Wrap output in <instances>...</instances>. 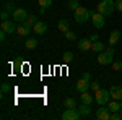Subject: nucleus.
<instances>
[{"instance_id": "c756f323", "label": "nucleus", "mask_w": 122, "mask_h": 120, "mask_svg": "<svg viewBox=\"0 0 122 120\" xmlns=\"http://www.w3.org/2000/svg\"><path fill=\"white\" fill-rule=\"evenodd\" d=\"M51 3H52V0H39L41 8H47V7H51Z\"/></svg>"}, {"instance_id": "f257e3e1", "label": "nucleus", "mask_w": 122, "mask_h": 120, "mask_svg": "<svg viewBox=\"0 0 122 120\" xmlns=\"http://www.w3.org/2000/svg\"><path fill=\"white\" fill-rule=\"evenodd\" d=\"M93 15H94L93 10L85 8V7L80 5V7L75 10V21H76V23H86L88 19L93 18Z\"/></svg>"}, {"instance_id": "393cba45", "label": "nucleus", "mask_w": 122, "mask_h": 120, "mask_svg": "<svg viewBox=\"0 0 122 120\" xmlns=\"http://www.w3.org/2000/svg\"><path fill=\"white\" fill-rule=\"evenodd\" d=\"M36 21H38V19H36V15H29V16H28V19H26L25 23H26L28 26H31V28H33V26L36 24Z\"/></svg>"}, {"instance_id": "a878e982", "label": "nucleus", "mask_w": 122, "mask_h": 120, "mask_svg": "<svg viewBox=\"0 0 122 120\" xmlns=\"http://www.w3.org/2000/svg\"><path fill=\"white\" fill-rule=\"evenodd\" d=\"M111 65H112V70H116V72H122V60H114Z\"/></svg>"}, {"instance_id": "412c9836", "label": "nucleus", "mask_w": 122, "mask_h": 120, "mask_svg": "<svg viewBox=\"0 0 122 120\" xmlns=\"http://www.w3.org/2000/svg\"><path fill=\"white\" fill-rule=\"evenodd\" d=\"M64 106H65V109H76V102L73 97H67L64 101Z\"/></svg>"}, {"instance_id": "1a4fd4ad", "label": "nucleus", "mask_w": 122, "mask_h": 120, "mask_svg": "<svg viewBox=\"0 0 122 120\" xmlns=\"http://www.w3.org/2000/svg\"><path fill=\"white\" fill-rule=\"evenodd\" d=\"M2 29L5 31V33H8V34H13V33H16V24H15V21H10V19H5V21H2Z\"/></svg>"}, {"instance_id": "f03ea898", "label": "nucleus", "mask_w": 122, "mask_h": 120, "mask_svg": "<svg viewBox=\"0 0 122 120\" xmlns=\"http://www.w3.org/2000/svg\"><path fill=\"white\" fill-rule=\"evenodd\" d=\"M114 8H116V2L112 0H99V3H98V13H101L104 16H109V15H112Z\"/></svg>"}, {"instance_id": "4be33fe9", "label": "nucleus", "mask_w": 122, "mask_h": 120, "mask_svg": "<svg viewBox=\"0 0 122 120\" xmlns=\"http://www.w3.org/2000/svg\"><path fill=\"white\" fill-rule=\"evenodd\" d=\"M73 57H75V55H73L70 50H67L65 54L62 55V58H64V62H65V63H72V62H73Z\"/></svg>"}, {"instance_id": "f3484780", "label": "nucleus", "mask_w": 122, "mask_h": 120, "mask_svg": "<svg viewBox=\"0 0 122 120\" xmlns=\"http://www.w3.org/2000/svg\"><path fill=\"white\" fill-rule=\"evenodd\" d=\"M91 50H93V52H98V54H99V52L106 50V44H104V42H101V41L98 39V41H94L93 44H91Z\"/></svg>"}, {"instance_id": "ddd939ff", "label": "nucleus", "mask_w": 122, "mask_h": 120, "mask_svg": "<svg viewBox=\"0 0 122 120\" xmlns=\"http://www.w3.org/2000/svg\"><path fill=\"white\" fill-rule=\"evenodd\" d=\"M91 44H93V42H91L90 39H80L76 46H78V49H80L81 52H86V50H91Z\"/></svg>"}, {"instance_id": "e433bc0d", "label": "nucleus", "mask_w": 122, "mask_h": 120, "mask_svg": "<svg viewBox=\"0 0 122 120\" xmlns=\"http://www.w3.org/2000/svg\"><path fill=\"white\" fill-rule=\"evenodd\" d=\"M81 78H85V80H88V81H90V80H91V75L86 72V73H83V76H81Z\"/></svg>"}, {"instance_id": "f8f14e48", "label": "nucleus", "mask_w": 122, "mask_h": 120, "mask_svg": "<svg viewBox=\"0 0 122 120\" xmlns=\"http://www.w3.org/2000/svg\"><path fill=\"white\" fill-rule=\"evenodd\" d=\"M31 31H33V28H31V26H28V24H26V23H25V21H23V23H21V24H20L18 26V29H16V33H18V36H28L29 33H31Z\"/></svg>"}, {"instance_id": "72a5a7b5", "label": "nucleus", "mask_w": 122, "mask_h": 120, "mask_svg": "<svg viewBox=\"0 0 122 120\" xmlns=\"http://www.w3.org/2000/svg\"><path fill=\"white\" fill-rule=\"evenodd\" d=\"M8 91H10V86L7 83H3L2 84V92H8Z\"/></svg>"}, {"instance_id": "6e6552de", "label": "nucleus", "mask_w": 122, "mask_h": 120, "mask_svg": "<svg viewBox=\"0 0 122 120\" xmlns=\"http://www.w3.org/2000/svg\"><path fill=\"white\" fill-rule=\"evenodd\" d=\"M91 21H93V26L96 29H103L104 24H106V21H104V15H101V13H94L93 18H91Z\"/></svg>"}, {"instance_id": "0eeeda50", "label": "nucleus", "mask_w": 122, "mask_h": 120, "mask_svg": "<svg viewBox=\"0 0 122 120\" xmlns=\"http://www.w3.org/2000/svg\"><path fill=\"white\" fill-rule=\"evenodd\" d=\"M96 119L98 120H109L111 119V110L104 106H99V109L96 110Z\"/></svg>"}, {"instance_id": "423d86ee", "label": "nucleus", "mask_w": 122, "mask_h": 120, "mask_svg": "<svg viewBox=\"0 0 122 120\" xmlns=\"http://www.w3.org/2000/svg\"><path fill=\"white\" fill-rule=\"evenodd\" d=\"M114 62V55H111L107 50H103L98 54V63L99 65H111Z\"/></svg>"}, {"instance_id": "cd10ccee", "label": "nucleus", "mask_w": 122, "mask_h": 120, "mask_svg": "<svg viewBox=\"0 0 122 120\" xmlns=\"http://www.w3.org/2000/svg\"><path fill=\"white\" fill-rule=\"evenodd\" d=\"M65 37L68 39V41H76V34L73 33V31H67V33H65Z\"/></svg>"}, {"instance_id": "a211bd4d", "label": "nucleus", "mask_w": 122, "mask_h": 120, "mask_svg": "<svg viewBox=\"0 0 122 120\" xmlns=\"http://www.w3.org/2000/svg\"><path fill=\"white\" fill-rule=\"evenodd\" d=\"M119 39H121V31H116V29H114L112 33L109 34V42H107V44H109V46H114Z\"/></svg>"}, {"instance_id": "c85d7f7f", "label": "nucleus", "mask_w": 122, "mask_h": 120, "mask_svg": "<svg viewBox=\"0 0 122 120\" xmlns=\"http://www.w3.org/2000/svg\"><path fill=\"white\" fill-rule=\"evenodd\" d=\"M109 120H122V114L121 112H111V119Z\"/></svg>"}, {"instance_id": "bb28decb", "label": "nucleus", "mask_w": 122, "mask_h": 120, "mask_svg": "<svg viewBox=\"0 0 122 120\" xmlns=\"http://www.w3.org/2000/svg\"><path fill=\"white\" fill-rule=\"evenodd\" d=\"M67 7H68L70 10H73V11H75V10L78 8V7H80V3H78L76 0H68V3H67Z\"/></svg>"}, {"instance_id": "9b49d317", "label": "nucleus", "mask_w": 122, "mask_h": 120, "mask_svg": "<svg viewBox=\"0 0 122 120\" xmlns=\"http://www.w3.org/2000/svg\"><path fill=\"white\" fill-rule=\"evenodd\" d=\"M33 31L36 34H39V36H42L47 31V23H44V21H36V24L33 26Z\"/></svg>"}, {"instance_id": "7ed1b4c3", "label": "nucleus", "mask_w": 122, "mask_h": 120, "mask_svg": "<svg viewBox=\"0 0 122 120\" xmlns=\"http://www.w3.org/2000/svg\"><path fill=\"white\" fill-rule=\"evenodd\" d=\"M111 101V91L109 89H98L94 92V102L98 106H107V102Z\"/></svg>"}, {"instance_id": "b1692460", "label": "nucleus", "mask_w": 122, "mask_h": 120, "mask_svg": "<svg viewBox=\"0 0 122 120\" xmlns=\"http://www.w3.org/2000/svg\"><path fill=\"white\" fill-rule=\"evenodd\" d=\"M3 10H5V11H8V13H13L16 8H15V5H13V2H7V3L3 5Z\"/></svg>"}, {"instance_id": "2f4dec72", "label": "nucleus", "mask_w": 122, "mask_h": 120, "mask_svg": "<svg viewBox=\"0 0 122 120\" xmlns=\"http://www.w3.org/2000/svg\"><path fill=\"white\" fill-rule=\"evenodd\" d=\"M0 16H2V21H5V19H8L10 13H8V11H5V10H2V15H0Z\"/></svg>"}, {"instance_id": "5701e85b", "label": "nucleus", "mask_w": 122, "mask_h": 120, "mask_svg": "<svg viewBox=\"0 0 122 120\" xmlns=\"http://www.w3.org/2000/svg\"><path fill=\"white\" fill-rule=\"evenodd\" d=\"M38 44H39V42L36 41V39H28L25 46H26V49H36V47H38Z\"/></svg>"}, {"instance_id": "c9c22d12", "label": "nucleus", "mask_w": 122, "mask_h": 120, "mask_svg": "<svg viewBox=\"0 0 122 120\" xmlns=\"http://www.w3.org/2000/svg\"><path fill=\"white\" fill-rule=\"evenodd\" d=\"M88 39H90L91 42H94V41H98V34H91V36L88 37Z\"/></svg>"}, {"instance_id": "9d476101", "label": "nucleus", "mask_w": 122, "mask_h": 120, "mask_svg": "<svg viewBox=\"0 0 122 120\" xmlns=\"http://www.w3.org/2000/svg\"><path fill=\"white\" fill-rule=\"evenodd\" d=\"M76 91L80 92V94H81V92H85V91H88V89H90V88H91V83H90V81H88V80H85V78H81V80H78V81H76Z\"/></svg>"}, {"instance_id": "4c0bfd02", "label": "nucleus", "mask_w": 122, "mask_h": 120, "mask_svg": "<svg viewBox=\"0 0 122 120\" xmlns=\"http://www.w3.org/2000/svg\"><path fill=\"white\" fill-rule=\"evenodd\" d=\"M119 112H121V114H122V109H121V110H119Z\"/></svg>"}, {"instance_id": "2eb2a0df", "label": "nucleus", "mask_w": 122, "mask_h": 120, "mask_svg": "<svg viewBox=\"0 0 122 120\" xmlns=\"http://www.w3.org/2000/svg\"><path fill=\"white\" fill-rule=\"evenodd\" d=\"M107 109L111 112H119L122 109V102L117 101V99H114V101H109L107 102Z\"/></svg>"}, {"instance_id": "20e7f679", "label": "nucleus", "mask_w": 122, "mask_h": 120, "mask_svg": "<svg viewBox=\"0 0 122 120\" xmlns=\"http://www.w3.org/2000/svg\"><path fill=\"white\" fill-rule=\"evenodd\" d=\"M28 11L25 8H16L13 13H11V18H13V21L15 23H23V21H26L28 19Z\"/></svg>"}, {"instance_id": "473e14b6", "label": "nucleus", "mask_w": 122, "mask_h": 120, "mask_svg": "<svg viewBox=\"0 0 122 120\" xmlns=\"http://www.w3.org/2000/svg\"><path fill=\"white\" fill-rule=\"evenodd\" d=\"M116 10L122 11V0H116Z\"/></svg>"}, {"instance_id": "58836bf2", "label": "nucleus", "mask_w": 122, "mask_h": 120, "mask_svg": "<svg viewBox=\"0 0 122 120\" xmlns=\"http://www.w3.org/2000/svg\"><path fill=\"white\" fill-rule=\"evenodd\" d=\"M121 31H122V29H121Z\"/></svg>"}, {"instance_id": "f704fd0d", "label": "nucleus", "mask_w": 122, "mask_h": 120, "mask_svg": "<svg viewBox=\"0 0 122 120\" xmlns=\"http://www.w3.org/2000/svg\"><path fill=\"white\" fill-rule=\"evenodd\" d=\"M7 34H8V33H5V31H3V29H2V31H0V41H2V42H3V41H5V37H7Z\"/></svg>"}, {"instance_id": "4468645a", "label": "nucleus", "mask_w": 122, "mask_h": 120, "mask_svg": "<svg viewBox=\"0 0 122 120\" xmlns=\"http://www.w3.org/2000/svg\"><path fill=\"white\" fill-rule=\"evenodd\" d=\"M109 91H111V97L112 99L122 101V86H112Z\"/></svg>"}, {"instance_id": "39448f33", "label": "nucleus", "mask_w": 122, "mask_h": 120, "mask_svg": "<svg viewBox=\"0 0 122 120\" xmlns=\"http://www.w3.org/2000/svg\"><path fill=\"white\" fill-rule=\"evenodd\" d=\"M78 119H81L78 107L76 109H65L62 112V120H78Z\"/></svg>"}, {"instance_id": "aec40b11", "label": "nucleus", "mask_w": 122, "mask_h": 120, "mask_svg": "<svg viewBox=\"0 0 122 120\" xmlns=\"http://www.w3.org/2000/svg\"><path fill=\"white\" fill-rule=\"evenodd\" d=\"M57 26H59V29H60L64 34H65L67 31H70V24H68V21H67V19H60Z\"/></svg>"}, {"instance_id": "7c9ffc66", "label": "nucleus", "mask_w": 122, "mask_h": 120, "mask_svg": "<svg viewBox=\"0 0 122 120\" xmlns=\"http://www.w3.org/2000/svg\"><path fill=\"white\" fill-rule=\"evenodd\" d=\"M91 89H93L94 92L98 91V89H101V88H99V83H98V81H93V83H91Z\"/></svg>"}, {"instance_id": "6ab92c4d", "label": "nucleus", "mask_w": 122, "mask_h": 120, "mask_svg": "<svg viewBox=\"0 0 122 120\" xmlns=\"http://www.w3.org/2000/svg\"><path fill=\"white\" fill-rule=\"evenodd\" d=\"M81 102L83 104H91V102L94 101V96H91V94H88V91H85V92H81Z\"/></svg>"}, {"instance_id": "dca6fc26", "label": "nucleus", "mask_w": 122, "mask_h": 120, "mask_svg": "<svg viewBox=\"0 0 122 120\" xmlns=\"http://www.w3.org/2000/svg\"><path fill=\"white\" fill-rule=\"evenodd\" d=\"M78 112H80V115L86 119V117H90V114H91V109H90V104H83L81 102V106L78 107Z\"/></svg>"}]
</instances>
